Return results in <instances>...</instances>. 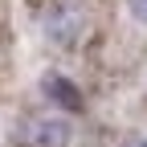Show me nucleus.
<instances>
[{
    "mask_svg": "<svg viewBox=\"0 0 147 147\" xmlns=\"http://www.w3.org/2000/svg\"><path fill=\"white\" fill-rule=\"evenodd\" d=\"M131 12L139 16V21H143V25H147V0H131Z\"/></svg>",
    "mask_w": 147,
    "mask_h": 147,
    "instance_id": "nucleus-3",
    "label": "nucleus"
},
{
    "mask_svg": "<svg viewBox=\"0 0 147 147\" xmlns=\"http://www.w3.org/2000/svg\"><path fill=\"white\" fill-rule=\"evenodd\" d=\"M45 86H49V90H53V94H57V98H65L69 106H78V94H74V90H65V82H61V78H49Z\"/></svg>",
    "mask_w": 147,
    "mask_h": 147,
    "instance_id": "nucleus-2",
    "label": "nucleus"
},
{
    "mask_svg": "<svg viewBox=\"0 0 147 147\" xmlns=\"http://www.w3.org/2000/svg\"><path fill=\"white\" fill-rule=\"evenodd\" d=\"M69 127L61 119H25L21 127V147H65Z\"/></svg>",
    "mask_w": 147,
    "mask_h": 147,
    "instance_id": "nucleus-1",
    "label": "nucleus"
},
{
    "mask_svg": "<svg viewBox=\"0 0 147 147\" xmlns=\"http://www.w3.org/2000/svg\"><path fill=\"white\" fill-rule=\"evenodd\" d=\"M123 147H147V135H131V139H127Z\"/></svg>",
    "mask_w": 147,
    "mask_h": 147,
    "instance_id": "nucleus-4",
    "label": "nucleus"
}]
</instances>
